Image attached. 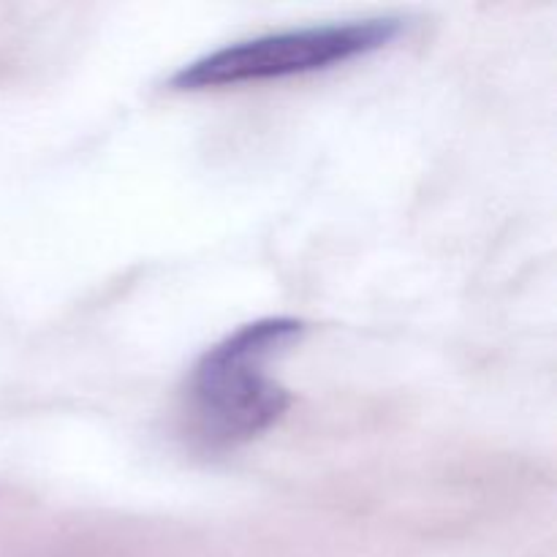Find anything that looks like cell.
Wrapping results in <instances>:
<instances>
[{
	"mask_svg": "<svg viewBox=\"0 0 557 557\" xmlns=\"http://www.w3.org/2000/svg\"><path fill=\"white\" fill-rule=\"evenodd\" d=\"M297 319H261L239 326L201 354L188 397L196 430L210 444H243L270 430L292 397L267 368L302 337Z\"/></svg>",
	"mask_w": 557,
	"mask_h": 557,
	"instance_id": "obj_1",
	"label": "cell"
},
{
	"mask_svg": "<svg viewBox=\"0 0 557 557\" xmlns=\"http://www.w3.org/2000/svg\"><path fill=\"white\" fill-rule=\"evenodd\" d=\"M397 33H400L397 20H364L272 33V36L232 44L183 65L169 79V85L177 90H207V87L310 74L375 52L386 47Z\"/></svg>",
	"mask_w": 557,
	"mask_h": 557,
	"instance_id": "obj_2",
	"label": "cell"
}]
</instances>
